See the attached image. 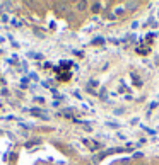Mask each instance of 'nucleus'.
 <instances>
[{"instance_id":"1","label":"nucleus","mask_w":159,"mask_h":165,"mask_svg":"<svg viewBox=\"0 0 159 165\" xmlns=\"http://www.w3.org/2000/svg\"><path fill=\"white\" fill-rule=\"evenodd\" d=\"M137 7H138V2H127V5H125L127 10H135Z\"/></svg>"},{"instance_id":"2","label":"nucleus","mask_w":159,"mask_h":165,"mask_svg":"<svg viewBox=\"0 0 159 165\" xmlns=\"http://www.w3.org/2000/svg\"><path fill=\"white\" fill-rule=\"evenodd\" d=\"M99 9H101V4H92V12H97V10H99Z\"/></svg>"},{"instance_id":"3","label":"nucleus","mask_w":159,"mask_h":165,"mask_svg":"<svg viewBox=\"0 0 159 165\" xmlns=\"http://www.w3.org/2000/svg\"><path fill=\"white\" fill-rule=\"evenodd\" d=\"M86 5H87L86 2H79V4H77V7L81 9V10H84V9H86Z\"/></svg>"},{"instance_id":"4","label":"nucleus","mask_w":159,"mask_h":165,"mask_svg":"<svg viewBox=\"0 0 159 165\" xmlns=\"http://www.w3.org/2000/svg\"><path fill=\"white\" fill-rule=\"evenodd\" d=\"M137 51H138V53H140V55H142V53H144V55H145V53H147V49H144V48H138Z\"/></svg>"}]
</instances>
